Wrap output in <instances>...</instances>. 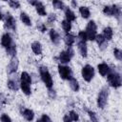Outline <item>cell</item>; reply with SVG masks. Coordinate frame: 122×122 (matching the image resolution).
Listing matches in <instances>:
<instances>
[{"label":"cell","instance_id":"6da1fadb","mask_svg":"<svg viewBox=\"0 0 122 122\" xmlns=\"http://www.w3.org/2000/svg\"><path fill=\"white\" fill-rule=\"evenodd\" d=\"M39 73H40L41 80L43 81V83L45 84V86L48 89H51L52 86H53V81H52L51 75L48 68L45 67V66L39 67Z\"/></svg>","mask_w":122,"mask_h":122},{"label":"cell","instance_id":"7a4b0ae2","mask_svg":"<svg viewBox=\"0 0 122 122\" xmlns=\"http://www.w3.org/2000/svg\"><path fill=\"white\" fill-rule=\"evenodd\" d=\"M107 80H108L109 85L114 89L121 87V84H122L121 75L119 72H117L115 71H110V72L107 75Z\"/></svg>","mask_w":122,"mask_h":122},{"label":"cell","instance_id":"3957f363","mask_svg":"<svg viewBox=\"0 0 122 122\" xmlns=\"http://www.w3.org/2000/svg\"><path fill=\"white\" fill-rule=\"evenodd\" d=\"M108 98H109V89L107 87H103L97 96V106L100 109H104L107 105L108 102Z\"/></svg>","mask_w":122,"mask_h":122},{"label":"cell","instance_id":"277c9868","mask_svg":"<svg viewBox=\"0 0 122 122\" xmlns=\"http://www.w3.org/2000/svg\"><path fill=\"white\" fill-rule=\"evenodd\" d=\"M96 30H97L96 23H95L93 20L89 21L88 24H87V27H86V30H85V32H86V34H87L88 40L92 41V40L95 39V36H96V34H97Z\"/></svg>","mask_w":122,"mask_h":122},{"label":"cell","instance_id":"5b68a950","mask_svg":"<svg viewBox=\"0 0 122 122\" xmlns=\"http://www.w3.org/2000/svg\"><path fill=\"white\" fill-rule=\"evenodd\" d=\"M81 75L86 82H91L94 76V69L92 66L87 64L81 70Z\"/></svg>","mask_w":122,"mask_h":122},{"label":"cell","instance_id":"8992f818","mask_svg":"<svg viewBox=\"0 0 122 122\" xmlns=\"http://www.w3.org/2000/svg\"><path fill=\"white\" fill-rule=\"evenodd\" d=\"M74 55V51L72 50L71 47H68V49L66 51H63L59 53L58 55V59L60 61L61 64H67L71 61V57Z\"/></svg>","mask_w":122,"mask_h":122},{"label":"cell","instance_id":"52a82bcc","mask_svg":"<svg viewBox=\"0 0 122 122\" xmlns=\"http://www.w3.org/2000/svg\"><path fill=\"white\" fill-rule=\"evenodd\" d=\"M58 73L60 77L64 80H70L72 77V71L70 67L66 65H58Z\"/></svg>","mask_w":122,"mask_h":122},{"label":"cell","instance_id":"ba28073f","mask_svg":"<svg viewBox=\"0 0 122 122\" xmlns=\"http://www.w3.org/2000/svg\"><path fill=\"white\" fill-rule=\"evenodd\" d=\"M29 3L32 6H34V8L36 10V12L40 16H46L47 15V10H46L45 6L42 2H40V1H30Z\"/></svg>","mask_w":122,"mask_h":122},{"label":"cell","instance_id":"9c48e42d","mask_svg":"<svg viewBox=\"0 0 122 122\" xmlns=\"http://www.w3.org/2000/svg\"><path fill=\"white\" fill-rule=\"evenodd\" d=\"M5 28L8 30H16V21L14 17L10 13L6 14V19H5Z\"/></svg>","mask_w":122,"mask_h":122},{"label":"cell","instance_id":"30bf717a","mask_svg":"<svg viewBox=\"0 0 122 122\" xmlns=\"http://www.w3.org/2000/svg\"><path fill=\"white\" fill-rule=\"evenodd\" d=\"M18 67H19V60L16 56L14 57H11L10 61V64L8 66V72L9 73H14L17 71L18 70Z\"/></svg>","mask_w":122,"mask_h":122},{"label":"cell","instance_id":"8fae6325","mask_svg":"<svg viewBox=\"0 0 122 122\" xmlns=\"http://www.w3.org/2000/svg\"><path fill=\"white\" fill-rule=\"evenodd\" d=\"M13 44H14V42H13V40H12L10 34L8 33V32H5V33L2 35V37H1V45H2L5 49H8L9 47H10V46L13 45Z\"/></svg>","mask_w":122,"mask_h":122},{"label":"cell","instance_id":"7c38bea8","mask_svg":"<svg viewBox=\"0 0 122 122\" xmlns=\"http://www.w3.org/2000/svg\"><path fill=\"white\" fill-rule=\"evenodd\" d=\"M94 40L96 41V43H97V45H98V47H99V49L101 51H104L105 49H107V47H108V41L104 38V36L102 34H96Z\"/></svg>","mask_w":122,"mask_h":122},{"label":"cell","instance_id":"4fadbf2b","mask_svg":"<svg viewBox=\"0 0 122 122\" xmlns=\"http://www.w3.org/2000/svg\"><path fill=\"white\" fill-rule=\"evenodd\" d=\"M21 114L27 121H32L34 118V112L32 110L28 108H21Z\"/></svg>","mask_w":122,"mask_h":122},{"label":"cell","instance_id":"5bb4252c","mask_svg":"<svg viewBox=\"0 0 122 122\" xmlns=\"http://www.w3.org/2000/svg\"><path fill=\"white\" fill-rule=\"evenodd\" d=\"M77 49L78 51L80 53V55L84 58H86L88 56V48H87V44L84 41H78L77 42Z\"/></svg>","mask_w":122,"mask_h":122},{"label":"cell","instance_id":"9a60e30c","mask_svg":"<svg viewBox=\"0 0 122 122\" xmlns=\"http://www.w3.org/2000/svg\"><path fill=\"white\" fill-rule=\"evenodd\" d=\"M97 70H98V72L102 75V76H106L108 75V73L110 72L111 69H110V66L106 63H100L97 65Z\"/></svg>","mask_w":122,"mask_h":122},{"label":"cell","instance_id":"2e32d148","mask_svg":"<svg viewBox=\"0 0 122 122\" xmlns=\"http://www.w3.org/2000/svg\"><path fill=\"white\" fill-rule=\"evenodd\" d=\"M49 35H50L51 41L53 44H55V45H58V44H59V42H60V35H59V33H58L54 29H51V30H50Z\"/></svg>","mask_w":122,"mask_h":122},{"label":"cell","instance_id":"e0dca14e","mask_svg":"<svg viewBox=\"0 0 122 122\" xmlns=\"http://www.w3.org/2000/svg\"><path fill=\"white\" fill-rule=\"evenodd\" d=\"M102 35L104 36V38L107 40V41H110L112 39V36H113V30L111 27H105L103 29V33Z\"/></svg>","mask_w":122,"mask_h":122},{"label":"cell","instance_id":"ac0fdd59","mask_svg":"<svg viewBox=\"0 0 122 122\" xmlns=\"http://www.w3.org/2000/svg\"><path fill=\"white\" fill-rule=\"evenodd\" d=\"M75 36L73 35V34H71V33H66L65 34V36H64V42H65V44L68 46V47H71L73 44H74V42H75Z\"/></svg>","mask_w":122,"mask_h":122},{"label":"cell","instance_id":"d6986e66","mask_svg":"<svg viewBox=\"0 0 122 122\" xmlns=\"http://www.w3.org/2000/svg\"><path fill=\"white\" fill-rule=\"evenodd\" d=\"M30 47H31V51H33L34 54H36V55L42 54V46H41L40 42L34 41V42L31 43V46Z\"/></svg>","mask_w":122,"mask_h":122},{"label":"cell","instance_id":"ffe728a7","mask_svg":"<svg viewBox=\"0 0 122 122\" xmlns=\"http://www.w3.org/2000/svg\"><path fill=\"white\" fill-rule=\"evenodd\" d=\"M7 86H8V88H9L10 90H11V91H15V92L18 91V89L20 88V86H19L17 80L14 79V78H10V79H9L8 82H7Z\"/></svg>","mask_w":122,"mask_h":122},{"label":"cell","instance_id":"44dd1931","mask_svg":"<svg viewBox=\"0 0 122 122\" xmlns=\"http://www.w3.org/2000/svg\"><path fill=\"white\" fill-rule=\"evenodd\" d=\"M65 17H66V20L69 22H73L76 19V15L74 14V12L70 8L65 9Z\"/></svg>","mask_w":122,"mask_h":122},{"label":"cell","instance_id":"7402d4cb","mask_svg":"<svg viewBox=\"0 0 122 122\" xmlns=\"http://www.w3.org/2000/svg\"><path fill=\"white\" fill-rule=\"evenodd\" d=\"M19 86H20V89L22 90V92H23L24 94H26V95H30L31 90H30V84H27V83H25V82L20 81Z\"/></svg>","mask_w":122,"mask_h":122},{"label":"cell","instance_id":"603a6c76","mask_svg":"<svg viewBox=\"0 0 122 122\" xmlns=\"http://www.w3.org/2000/svg\"><path fill=\"white\" fill-rule=\"evenodd\" d=\"M20 20L22 21V23L26 26H31V20H30V17L29 16L28 13L22 11L20 13Z\"/></svg>","mask_w":122,"mask_h":122},{"label":"cell","instance_id":"cb8c5ba5","mask_svg":"<svg viewBox=\"0 0 122 122\" xmlns=\"http://www.w3.org/2000/svg\"><path fill=\"white\" fill-rule=\"evenodd\" d=\"M79 13L81 14V16L85 19L89 18L90 15H91V11H90V9L86 6H81L79 7Z\"/></svg>","mask_w":122,"mask_h":122},{"label":"cell","instance_id":"d4e9b609","mask_svg":"<svg viewBox=\"0 0 122 122\" xmlns=\"http://www.w3.org/2000/svg\"><path fill=\"white\" fill-rule=\"evenodd\" d=\"M69 85H70V87H71V89L73 91V92H78L79 91V83H78V81H77V79L76 78H74V77H71L70 80H69Z\"/></svg>","mask_w":122,"mask_h":122},{"label":"cell","instance_id":"484cf974","mask_svg":"<svg viewBox=\"0 0 122 122\" xmlns=\"http://www.w3.org/2000/svg\"><path fill=\"white\" fill-rule=\"evenodd\" d=\"M20 81L31 85V76L27 71H22L20 74Z\"/></svg>","mask_w":122,"mask_h":122},{"label":"cell","instance_id":"4316f807","mask_svg":"<svg viewBox=\"0 0 122 122\" xmlns=\"http://www.w3.org/2000/svg\"><path fill=\"white\" fill-rule=\"evenodd\" d=\"M61 26H62L63 30H64L66 33H69V32L71 31V22L67 21L66 19L61 22Z\"/></svg>","mask_w":122,"mask_h":122},{"label":"cell","instance_id":"83f0119b","mask_svg":"<svg viewBox=\"0 0 122 122\" xmlns=\"http://www.w3.org/2000/svg\"><path fill=\"white\" fill-rule=\"evenodd\" d=\"M103 13L107 16H113V7L112 6H105L103 8Z\"/></svg>","mask_w":122,"mask_h":122},{"label":"cell","instance_id":"f1b7e54d","mask_svg":"<svg viewBox=\"0 0 122 122\" xmlns=\"http://www.w3.org/2000/svg\"><path fill=\"white\" fill-rule=\"evenodd\" d=\"M6 51H7V53H8L9 55H10L11 57H14V56L16 55V51H17L15 43H14L13 45H11L10 47H9L8 49H6Z\"/></svg>","mask_w":122,"mask_h":122},{"label":"cell","instance_id":"f546056e","mask_svg":"<svg viewBox=\"0 0 122 122\" xmlns=\"http://www.w3.org/2000/svg\"><path fill=\"white\" fill-rule=\"evenodd\" d=\"M112 7H113V16L116 17L117 19H119V17L121 15V8L115 4H113Z\"/></svg>","mask_w":122,"mask_h":122},{"label":"cell","instance_id":"4dcf8cb0","mask_svg":"<svg viewBox=\"0 0 122 122\" xmlns=\"http://www.w3.org/2000/svg\"><path fill=\"white\" fill-rule=\"evenodd\" d=\"M52 6L57 9V10H63L65 8V5H64V2L62 1H59V0H54L52 1Z\"/></svg>","mask_w":122,"mask_h":122},{"label":"cell","instance_id":"1f68e13d","mask_svg":"<svg viewBox=\"0 0 122 122\" xmlns=\"http://www.w3.org/2000/svg\"><path fill=\"white\" fill-rule=\"evenodd\" d=\"M69 117L72 120V121H78L79 120V115H78V113L76 112H74V111H70V112H69Z\"/></svg>","mask_w":122,"mask_h":122},{"label":"cell","instance_id":"d6a6232c","mask_svg":"<svg viewBox=\"0 0 122 122\" xmlns=\"http://www.w3.org/2000/svg\"><path fill=\"white\" fill-rule=\"evenodd\" d=\"M87 112H88V114H89V116H90L92 122H98L97 116H96V114H95L94 112H92V111H91V110H88Z\"/></svg>","mask_w":122,"mask_h":122},{"label":"cell","instance_id":"836d02e7","mask_svg":"<svg viewBox=\"0 0 122 122\" xmlns=\"http://www.w3.org/2000/svg\"><path fill=\"white\" fill-rule=\"evenodd\" d=\"M77 36H78V41H84V42H86V41L88 40V38H87V34H86L85 30H81V31H79Z\"/></svg>","mask_w":122,"mask_h":122},{"label":"cell","instance_id":"e575fe53","mask_svg":"<svg viewBox=\"0 0 122 122\" xmlns=\"http://www.w3.org/2000/svg\"><path fill=\"white\" fill-rule=\"evenodd\" d=\"M113 55L117 60H119V61L122 60V51L119 49H117V48L113 49Z\"/></svg>","mask_w":122,"mask_h":122},{"label":"cell","instance_id":"d590c367","mask_svg":"<svg viewBox=\"0 0 122 122\" xmlns=\"http://www.w3.org/2000/svg\"><path fill=\"white\" fill-rule=\"evenodd\" d=\"M36 122H52V121H51V119L50 118V116H49L48 114L44 113V114H42L41 118L38 119Z\"/></svg>","mask_w":122,"mask_h":122},{"label":"cell","instance_id":"8d00e7d4","mask_svg":"<svg viewBox=\"0 0 122 122\" xmlns=\"http://www.w3.org/2000/svg\"><path fill=\"white\" fill-rule=\"evenodd\" d=\"M9 5L12 9H18V8H20V2H18V1L10 0V1H9Z\"/></svg>","mask_w":122,"mask_h":122},{"label":"cell","instance_id":"74e56055","mask_svg":"<svg viewBox=\"0 0 122 122\" xmlns=\"http://www.w3.org/2000/svg\"><path fill=\"white\" fill-rule=\"evenodd\" d=\"M0 121H1V122H12L11 119H10V117L8 114H6V113L1 114V116H0Z\"/></svg>","mask_w":122,"mask_h":122},{"label":"cell","instance_id":"f35d334b","mask_svg":"<svg viewBox=\"0 0 122 122\" xmlns=\"http://www.w3.org/2000/svg\"><path fill=\"white\" fill-rule=\"evenodd\" d=\"M37 29H38V30H40L41 32H45V31L47 30V26H46V24H44V23H39V24H37Z\"/></svg>","mask_w":122,"mask_h":122},{"label":"cell","instance_id":"ab89813d","mask_svg":"<svg viewBox=\"0 0 122 122\" xmlns=\"http://www.w3.org/2000/svg\"><path fill=\"white\" fill-rule=\"evenodd\" d=\"M55 20H56V15L54 13H51L50 15H48V23L49 24H52Z\"/></svg>","mask_w":122,"mask_h":122},{"label":"cell","instance_id":"60d3db41","mask_svg":"<svg viewBox=\"0 0 122 122\" xmlns=\"http://www.w3.org/2000/svg\"><path fill=\"white\" fill-rule=\"evenodd\" d=\"M48 93H49V96H50L51 99H54V98L56 97V93H55V91H54V90H52V88H51V89H49V92H48Z\"/></svg>","mask_w":122,"mask_h":122},{"label":"cell","instance_id":"b9f144b4","mask_svg":"<svg viewBox=\"0 0 122 122\" xmlns=\"http://www.w3.org/2000/svg\"><path fill=\"white\" fill-rule=\"evenodd\" d=\"M63 122H73V121L69 117L68 114H66V115H64V117H63Z\"/></svg>","mask_w":122,"mask_h":122},{"label":"cell","instance_id":"7bdbcfd3","mask_svg":"<svg viewBox=\"0 0 122 122\" xmlns=\"http://www.w3.org/2000/svg\"><path fill=\"white\" fill-rule=\"evenodd\" d=\"M71 6H72V7H74V8H76V7H77V2H76V1H71Z\"/></svg>","mask_w":122,"mask_h":122},{"label":"cell","instance_id":"ee69618b","mask_svg":"<svg viewBox=\"0 0 122 122\" xmlns=\"http://www.w3.org/2000/svg\"><path fill=\"white\" fill-rule=\"evenodd\" d=\"M3 18V14H2V12H1V10H0V20Z\"/></svg>","mask_w":122,"mask_h":122}]
</instances>
